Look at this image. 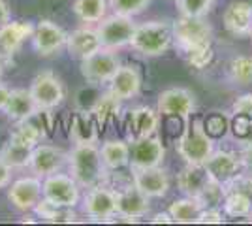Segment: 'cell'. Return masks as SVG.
<instances>
[{
	"label": "cell",
	"mask_w": 252,
	"mask_h": 226,
	"mask_svg": "<svg viewBox=\"0 0 252 226\" xmlns=\"http://www.w3.org/2000/svg\"><path fill=\"white\" fill-rule=\"evenodd\" d=\"M66 168L68 173L81 185V189H91L94 185L104 183L109 172L102 161V153L96 141L74 143V147L68 151Z\"/></svg>",
	"instance_id": "cell-1"
},
{
	"label": "cell",
	"mask_w": 252,
	"mask_h": 226,
	"mask_svg": "<svg viewBox=\"0 0 252 226\" xmlns=\"http://www.w3.org/2000/svg\"><path fill=\"white\" fill-rule=\"evenodd\" d=\"M130 47L143 57H160V55L168 53L173 47V25H171V21L153 19V21L137 23V29L132 36Z\"/></svg>",
	"instance_id": "cell-2"
},
{
	"label": "cell",
	"mask_w": 252,
	"mask_h": 226,
	"mask_svg": "<svg viewBox=\"0 0 252 226\" xmlns=\"http://www.w3.org/2000/svg\"><path fill=\"white\" fill-rule=\"evenodd\" d=\"M177 155L185 164H205L215 151V140L207 134L203 119H189L187 129L177 140Z\"/></svg>",
	"instance_id": "cell-3"
},
{
	"label": "cell",
	"mask_w": 252,
	"mask_h": 226,
	"mask_svg": "<svg viewBox=\"0 0 252 226\" xmlns=\"http://www.w3.org/2000/svg\"><path fill=\"white\" fill-rule=\"evenodd\" d=\"M171 25H173V47L177 49L179 55L196 47L213 45L215 31L205 17L179 15L175 21H171Z\"/></svg>",
	"instance_id": "cell-4"
},
{
	"label": "cell",
	"mask_w": 252,
	"mask_h": 226,
	"mask_svg": "<svg viewBox=\"0 0 252 226\" xmlns=\"http://www.w3.org/2000/svg\"><path fill=\"white\" fill-rule=\"evenodd\" d=\"M119 66H121V59L115 49L100 47L87 59L79 61V72L87 81V85H94L102 89V87L109 85V81L117 74Z\"/></svg>",
	"instance_id": "cell-5"
},
{
	"label": "cell",
	"mask_w": 252,
	"mask_h": 226,
	"mask_svg": "<svg viewBox=\"0 0 252 226\" xmlns=\"http://www.w3.org/2000/svg\"><path fill=\"white\" fill-rule=\"evenodd\" d=\"M79 205L87 219L96 223H109L117 215V191L105 183L94 185L85 189Z\"/></svg>",
	"instance_id": "cell-6"
},
{
	"label": "cell",
	"mask_w": 252,
	"mask_h": 226,
	"mask_svg": "<svg viewBox=\"0 0 252 226\" xmlns=\"http://www.w3.org/2000/svg\"><path fill=\"white\" fill-rule=\"evenodd\" d=\"M81 185L75 181L70 173L55 172L51 175H45L42 179V194L45 200H49L57 205L66 207H77L81 204Z\"/></svg>",
	"instance_id": "cell-7"
},
{
	"label": "cell",
	"mask_w": 252,
	"mask_h": 226,
	"mask_svg": "<svg viewBox=\"0 0 252 226\" xmlns=\"http://www.w3.org/2000/svg\"><path fill=\"white\" fill-rule=\"evenodd\" d=\"M136 29L137 23L134 21V17L121 15V13L105 15L104 19L96 25L102 45L109 47V49H115V51L123 49V47H130Z\"/></svg>",
	"instance_id": "cell-8"
},
{
	"label": "cell",
	"mask_w": 252,
	"mask_h": 226,
	"mask_svg": "<svg viewBox=\"0 0 252 226\" xmlns=\"http://www.w3.org/2000/svg\"><path fill=\"white\" fill-rule=\"evenodd\" d=\"M31 42L32 49L40 57L51 59V57H57L63 49H66L68 32L51 19H40L38 23H34Z\"/></svg>",
	"instance_id": "cell-9"
},
{
	"label": "cell",
	"mask_w": 252,
	"mask_h": 226,
	"mask_svg": "<svg viewBox=\"0 0 252 226\" xmlns=\"http://www.w3.org/2000/svg\"><path fill=\"white\" fill-rule=\"evenodd\" d=\"M29 89H31L32 97L36 100L38 109L55 111L66 100V87H64L63 79L51 70L40 72L31 81Z\"/></svg>",
	"instance_id": "cell-10"
},
{
	"label": "cell",
	"mask_w": 252,
	"mask_h": 226,
	"mask_svg": "<svg viewBox=\"0 0 252 226\" xmlns=\"http://www.w3.org/2000/svg\"><path fill=\"white\" fill-rule=\"evenodd\" d=\"M196 95L187 87H169L158 95L157 109L162 117H179L189 121L196 113Z\"/></svg>",
	"instance_id": "cell-11"
},
{
	"label": "cell",
	"mask_w": 252,
	"mask_h": 226,
	"mask_svg": "<svg viewBox=\"0 0 252 226\" xmlns=\"http://www.w3.org/2000/svg\"><path fill=\"white\" fill-rule=\"evenodd\" d=\"M42 198V177L34 173L19 177L8 185V202L19 213H32Z\"/></svg>",
	"instance_id": "cell-12"
},
{
	"label": "cell",
	"mask_w": 252,
	"mask_h": 226,
	"mask_svg": "<svg viewBox=\"0 0 252 226\" xmlns=\"http://www.w3.org/2000/svg\"><path fill=\"white\" fill-rule=\"evenodd\" d=\"M164 159H166V147L157 134L130 140V168L162 166Z\"/></svg>",
	"instance_id": "cell-13"
},
{
	"label": "cell",
	"mask_w": 252,
	"mask_h": 226,
	"mask_svg": "<svg viewBox=\"0 0 252 226\" xmlns=\"http://www.w3.org/2000/svg\"><path fill=\"white\" fill-rule=\"evenodd\" d=\"M68 164V151H64L59 145L49 143H38L31 155L29 170L38 177H45L55 172H63Z\"/></svg>",
	"instance_id": "cell-14"
},
{
	"label": "cell",
	"mask_w": 252,
	"mask_h": 226,
	"mask_svg": "<svg viewBox=\"0 0 252 226\" xmlns=\"http://www.w3.org/2000/svg\"><path fill=\"white\" fill-rule=\"evenodd\" d=\"M132 181L141 193L149 196L151 200L164 198L169 193L171 179L169 173L162 166H153V168H130Z\"/></svg>",
	"instance_id": "cell-15"
},
{
	"label": "cell",
	"mask_w": 252,
	"mask_h": 226,
	"mask_svg": "<svg viewBox=\"0 0 252 226\" xmlns=\"http://www.w3.org/2000/svg\"><path fill=\"white\" fill-rule=\"evenodd\" d=\"M34 23L32 21H8L0 27V57L11 63V59L19 53L23 43L32 38Z\"/></svg>",
	"instance_id": "cell-16"
},
{
	"label": "cell",
	"mask_w": 252,
	"mask_h": 226,
	"mask_svg": "<svg viewBox=\"0 0 252 226\" xmlns=\"http://www.w3.org/2000/svg\"><path fill=\"white\" fill-rule=\"evenodd\" d=\"M151 213V198L137 189L134 181L117 189V215L139 221Z\"/></svg>",
	"instance_id": "cell-17"
},
{
	"label": "cell",
	"mask_w": 252,
	"mask_h": 226,
	"mask_svg": "<svg viewBox=\"0 0 252 226\" xmlns=\"http://www.w3.org/2000/svg\"><path fill=\"white\" fill-rule=\"evenodd\" d=\"M205 170L211 175V179L219 183H228L237 173L243 172V164L239 153L228 149H215L213 155L205 161Z\"/></svg>",
	"instance_id": "cell-18"
},
{
	"label": "cell",
	"mask_w": 252,
	"mask_h": 226,
	"mask_svg": "<svg viewBox=\"0 0 252 226\" xmlns=\"http://www.w3.org/2000/svg\"><path fill=\"white\" fill-rule=\"evenodd\" d=\"M222 25L233 38H249L252 34V2H230L222 13Z\"/></svg>",
	"instance_id": "cell-19"
},
{
	"label": "cell",
	"mask_w": 252,
	"mask_h": 226,
	"mask_svg": "<svg viewBox=\"0 0 252 226\" xmlns=\"http://www.w3.org/2000/svg\"><path fill=\"white\" fill-rule=\"evenodd\" d=\"M141 72L137 70L134 65H121L117 74L113 75V79L109 81V85L105 87L111 95H115L119 100L128 102L134 100L136 97H139L141 93Z\"/></svg>",
	"instance_id": "cell-20"
},
{
	"label": "cell",
	"mask_w": 252,
	"mask_h": 226,
	"mask_svg": "<svg viewBox=\"0 0 252 226\" xmlns=\"http://www.w3.org/2000/svg\"><path fill=\"white\" fill-rule=\"evenodd\" d=\"M160 119L162 115L158 113L157 108H151V106L132 108L126 115V130H128L130 140L157 134L158 127H160Z\"/></svg>",
	"instance_id": "cell-21"
},
{
	"label": "cell",
	"mask_w": 252,
	"mask_h": 226,
	"mask_svg": "<svg viewBox=\"0 0 252 226\" xmlns=\"http://www.w3.org/2000/svg\"><path fill=\"white\" fill-rule=\"evenodd\" d=\"M100 47H104L100 42L98 31L93 29L91 25L79 27L72 32H68V42H66V51L75 61H83L89 55L98 51Z\"/></svg>",
	"instance_id": "cell-22"
},
{
	"label": "cell",
	"mask_w": 252,
	"mask_h": 226,
	"mask_svg": "<svg viewBox=\"0 0 252 226\" xmlns=\"http://www.w3.org/2000/svg\"><path fill=\"white\" fill-rule=\"evenodd\" d=\"M209 181L211 175L203 164H185L177 173V189L185 196L198 198Z\"/></svg>",
	"instance_id": "cell-23"
},
{
	"label": "cell",
	"mask_w": 252,
	"mask_h": 226,
	"mask_svg": "<svg viewBox=\"0 0 252 226\" xmlns=\"http://www.w3.org/2000/svg\"><path fill=\"white\" fill-rule=\"evenodd\" d=\"M38 106L36 100L32 97L31 89H11L8 104L2 113H6V117L17 123V121H27L36 115Z\"/></svg>",
	"instance_id": "cell-24"
},
{
	"label": "cell",
	"mask_w": 252,
	"mask_h": 226,
	"mask_svg": "<svg viewBox=\"0 0 252 226\" xmlns=\"http://www.w3.org/2000/svg\"><path fill=\"white\" fill-rule=\"evenodd\" d=\"M102 161L109 172L130 168V141L126 140H105L100 145Z\"/></svg>",
	"instance_id": "cell-25"
},
{
	"label": "cell",
	"mask_w": 252,
	"mask_h": 226,
	"mask_svg": "<svg viewBox=\"0 0 252 226\" xmlns=\"http://www.w3.org/2000/svg\"><path fill=\"white\" fill-rule=\"evenodd\" d=\"M222 211L230 219H249L252 213V196L239 189L224 187Z\"/></svg>",
	"instance_id": "cell-26"
},
{
	"label": "cell",
	"mask_w": 252,
	"mask_h": 226,
	"mask_svg": "<svg viewBox=\"0 0 252 226\" xmlns=\"http://www.w3.org/2000/svg\"><path fill=\"white\" fill-rule=\"evenodd\" d=\"M121 111H123V100H119L115 95H111L107 89L100 93V97L96 98V102L91 108V113H93L100 130L104 129L109 121L121 117Z\"/></svg>",
	"instance_id": "cell-27"
},
{
	"label": "cell",
	"mask_w": 252,
	"mask_h": 226,
	"mask_svg": "<svg viewBox=\"0 0 252 226\" xmlns=\"http://www.w3.org/2000/svg\"><path fill=\"white\" fill-rule=\"evenodd\" d=\"M34 215L38 217V219H42L43 223H51V225H72L77 221V211H75V207H66V205H57L49 202V200H45L42 198L38 205L34 207V211H32Z\"/></svg>",
	"instance_id": "cell-28"
},
{
	"label": "cell",
	"mask_w": 252,
	"mask_h": 226,
	"mask_svg": "<svg viewBox=\"0 0 252 226\" xmlns=\"http://www.w3.org/2000/svg\"><path fill=\"white\" fill-rule=\"evenodd\" d=\"M98 125L91 111L79 109L75 111L70 125V140L74 143H85V141H96L98 143Z\"/></svg>",
	"instance_id": "cell-29"
},
{
	"label": "cell",
	"mask_w": 252,
	"mask_h": 226,
	"mask_svg": "<svg viewBox=\"0 0 252 226\" xmlns=\"http://www.w3.org/2000/svg\"><path fill=\"white\" fill-rule=\"evenodd\" d=\"M201 209H203V205H201L198 198L185 196V194H183V198L173 200L168 207L169 215H171L175 225H192V223H196Z\"/></svg>",
	"instance_id": "cell-30"
},
{
	"label": "cell",
	"mask_w": 252,
	"mask_h": 226,
	"mask_svg": "<svg viewBox=\"0 0 252 226\" xmlns=\"http://www.w3.org/2000/svg\"><path fill=\"white\" fill-rule=\"evenodd\" d=\"M75 17L85 25H98L104 19L109 10V2L107 0H74Z\"/></svg>",
	"instance_id": "cell-31"
},
{
	"label": "cell",
	"mask_w": 252,
	"mask_h": 226,
	"mask_svg": "<svg viewBox=\"0 0 252 226\" xmlns=\"http://www.w3.org/2000/svg\"><path fill=\"white\" fill-rule=\"evenodd\" d=\"M45 132L40 125H36L34 119H27V121H17L13 123L10 132V140L19 141L23 145H29V147H36L38 143H42Z\"/></svg>",
	"instance_id": "cell-32"
},
{
	"label": "cell",
	"mask_w": 252,
	"mask_h": 226,
	"mask_svg": "<svg viewBox=\"0 0 252 226\" xmlns=\"http://www.w3.org/2000/svg\"><path fill=\"white\" fill-rule=\"evenodd\" d=\"M226 74H228V79L233 85H252V57H249V55L231 57L228 68H226Z\"/></svg>",
	"instance_id": "cell-33"
},
{
	"label": "cell",
	"mask_w": 252,
	"mask_h": 226,
	"mask_svg": "<svg viewBox=\"0 0 252 226\" xmlns=\"http://www.w3.org/2000/svg\"><path fill=\"white\" fill-rule=\"evenodd\" d=\"M34 147L29 145H23L19 141L8 140L6 145L0 151V157L10 164L13 170H21V168H29V162H31V155Z\"/></svg>",
	"instance_id": "cell-34"
},
{
	"label": "cell",
	"mask_w": 252,
	"mask_h": 226,
	"mask_svg": "<svg viewBox=\"0 0 252 226\" xmlns=\"http://www.w3.org/2000/svg\"><path fill=\"white\" fill-rule=\"evenodd\" d=\"M185 61H187V65L190 68H194V70H205V68H209L213 65V61H215V49H213V45H207V47H196V49H190L187 53L181 55Z\"/></svg>",
	"instance_id": "cell-35"
},
{
	"label": "cell",
	"mask_w": 252,
	"mask_h": 226,
	"mask_svg": "<svg viewBox=\"0 0 252 226\" xmlns=\"http://www.w3.org/2000/svg\"><path fill=\"white\" fill-rule=\"evenodd\" d=\"M217 0H175L179 15L187 17H207Z\"/></svg>",
	"instance_id": "cell-36"
},
{
	"label": "cell",
	"mask_w": 252,
	"mask_h": 226,
	"mask_svg": "<svg viewBox=\"0 0 252 226\" xmlns=\"http://www.w3.org/2000/svg\"><path fill=\"white\" fill-rule=\"evenodd\" d=\"M107 2L113 13H121L128 17H136L139 13H143L151 4V0H107Z\"/></svg>",
	"instance_id": "cell-37"
},
{
	"label": "cell",
	"mask_w": 252,
	"mask_h": 226,
	"mask_svg": "<svg viewBox=\"0 0 252 226\" xmlns=\"http://www.w3.org/2000/svg\"><path fill=\"white\" fill-rule=\"evenodd\" d=\"M198 200L201 202L203 207H222V200H224V185L211 179L207 187L201 191L198 196Z\"/></svg>",
	"instance_id": "cell-38"
},
{
	"label": "cell",
	"mask_w": 252,
	"mask_h": 226,
	"mask_svg": "<svg viewBox=\"0 0 252 226\" xmlns=\"http://www.w3.org/2000/svg\"><path fill=\"white\" fill-rule=\"evenodd\" d=\"M203 127L207 130V134L215 140V138H220V136H224L228 132L230 121H228V117H224L222 113L215 111V113H211L209 117L203 121Z\"/></svg>",
	"instance_id": "cell-39"
},
{
	"label": "cell",
	"mask_w": 252,
	"mask_h": 226,
	"mask_svg": "<svg viewBox=\"0 0 252 226\" xmlns=\"http://www.w3.org/2000/svg\"><path fill=\"white\" fill-rule=\"evenodd\" d=\"M226 221V215L222 207H203L196 219V225H222Z\"/></svg>",
	"instance_id": "cell-40"
},
{
	"label": "cell",
	"mask_w": 252,
	"mask_h": 226,
	"mask_svg": "<svg viewBox=\"0 0 252 226\" xmlns=\"http://www.w3.org/2000/svg\"><path fill=\"white\" fill-rule=\"evenodd\" d=\"M231 111L252 117V93H247V95H243V97H237V100H235L233 106H231Z\"/></svg>",
	"instance_id": "cell-41"
},
{
	"label": "cell",
	"mask_w": 252,
	"mask_h": 226,
	"mask_svg": "<svg viewBox=\"0 0 252 226\" xmlns=\"http://www.w3.org/2000/svg\"><path fill=\"white\" fill-rule=\"evenodd\" d=\"M239 157H241V164L245 172L252 173V140H245L239 149Z\"/></svg>",
	"instance_id": "cell-42"
},
{
	"label": "cell",
	"mask_w": 252,
	"mask_h": 226,
	"mask_svg": "<svg viewBox=\"0 0 252 226\" xmlns=\"http://www.w3.org/2000/svg\"><path fill=\"white\" fill-rule=\"evenodd\" d=\"M11 173L13 168L0 157V189H8V185L11 183Z\"/></svg>",
	"instance_id": "cell-43"
},
{
	"label": "cell",
	"mask_w": 252,
	"mask_h": 226,
	"mask_svg": "<svg viewBox=\"0 0 252 226\" xmlns=\"http://www.w3.org/2000/svg\"><path fill=\"white\" fill-rule=\"evenodd\" d=\"M8 21H11V8L8 0H0V27Z\"/></svg>",
	"instance_id": "cell-44"
},
{
	"label": "cell",
	"mask_w": 252,
	"mask_h": 226,
	"mask_svg": "<svg viewBox=\"0 0 252 226\" xmlns=\"http://www.w3.org/2000/svg\"><path fill=\"white\" fill-rule=\"evenodd\" d=\"M153 225H160V223H164V225H171L173 223V219L169 215V211H162V213H155V215H151L149 219Z\"/></svg>",
	"instance_id": "cell-45"
},
{
	"label": "cell",
	"mask_w": 252,
	"mask_h": 226,
	"mask_svg": "<svg viewBox=\"0 0 252 226\" xmlns=\"http://www.w3.org/2000/svg\"><path fill=\"white\" fill-rule=\"evenodd\" d=\"M10 93H11V89H8V87L0 81V111H4V108H6L8 98H10Z\"/></svg>",
	"instance_id": "cell-46"
},
{
	"label": "cell",
	"mask_w": 252,
	"mask_h": 226,
	"mask_svg": "<svg viewBox=\"0 0 252 226\" xmlns=\"http://www.w3.org/2000/svg\"><path fill=\"white\" fill-rule=\"evenodd\" d=\"M6 65H8V63L0 57V81H2V75H4V70H6Z\"/></svg>",
	"instance_id": "cell-47"
},
{
	"label": "cell",
	"mask_w": 252,
	"mask_h": 226,
	"mask_svg": "<svg viewBox=\"0 0 252 226\" xmlns=\"http://www.w3.org/2000/svg\"><path fill=\"white\" fill-rule=\"evenodd\" d=\"M249 221H251V223H252V213H251V215H249Z\"/></svg>",
	"instance_id": "cell-48"
},
{
	"label": "cell",
	"mask_w": 252,
	"mask_h": 226,
	"mask_svg": "<svg viewBox=\"0 0 252 226\" xmlns=\"http://www.w3.org/2000/svg\"><path fill=\"white\" fill-rule=\"evenodd\" d=\"M249 38H251V43H252V34H251V36H249Z\"/></svg>",
	"instance_id": "cell-49"
},
{
	"label": "cell",
	"mask_w": 252,
	"mask_h": 226,
	"mask_svg": "<svg viewBox=\"0 0 252 226\" xmlns=\"http://www.w3.org/2000/svg\"><path fill=\"white\" fill-rule=\"evenodd\" d=\"M173 2H175V0H173Z\"/></svg>",
	"instance_id": "cell-50"
}]
</instances>
